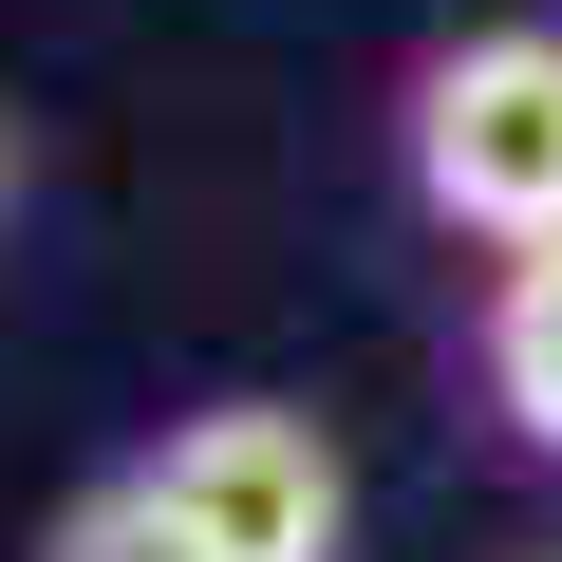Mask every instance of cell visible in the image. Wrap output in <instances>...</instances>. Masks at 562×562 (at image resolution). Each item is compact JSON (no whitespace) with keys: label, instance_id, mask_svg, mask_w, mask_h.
Segmentation results:
<instances>
[{"label":"cell","instance_id":"6da1fadb","mask_svg":"<svg viewBox=\"0 0 562 562\" xmlns=\"http://www.w3.org/2000/svg\"><path fill=\"white\" fill-rule=\"evenodd\" d=\"M394 169L450 244H562V20H450L394 76Z\"/></svg>","mask_w":562,"mask_h":562},{"label":"cell","instance_id":"7a4b0ae2","mask_svg":"<svg viewBox=\"0 0 562 562\" xmlns=\"http://www.w3.org/2000/svg\"><path fill=\"white\" fill-rule=\"evenodd\" d=\"M132 487L169 506L188 562H357V450L301 413V394H188Z\"/></svg>","mask_w":562,"mask_h":562},{"label":"cell","instance_id":"3957f363","mask_svg":"<svg viewBox=\"0 0 562 562\" xmlns=\"http://www.w3.org/2000/svg\"><path fill=\"white\" fill-rule=\"evenodd\" d=\"M469 375H487V431L562 469V244H487V319H469Z\"/></svg>","mask_w":562,"mask_h":562},{"label":"cell","instance_id":"277c9868","mask_svg":"<svg viewBox=\"0 0 562 562\" xmlns=\"http://www.w3.org/2000/svg\"><path fill=\"white\" fill-rule=\"evenodd\" d=\"M38 562H188V543H169V506H150L132 450H113V469H76V487L38 506Z\"/></svg>","mask_w":562,"mask_h":562},{"label":"cell","instance_id":"5b68a950","mask_svg":"<svg viewBox=\"0 0 562 562\" xmlns=\"http://www.w3.org/2000/svg\"><path fill=\"white\" fill-rule=\"evenodd\" d=\"M20 188H38V150H20V94H0V225H20Z\"/></svg>","mask_w":562,"mask_h":562},{"label":"cell","instance_id":"8992f818","mask_svg":"<svg viewBox=\"0 0 562 562\" xmlns=\"http://www.w3.org/2000/svg\"><path fill=\"white\" fill-rule=\"evenodd\" d=\"M525 562H562V543H525Z\"/></svg>","mask_w":562,"mask_h":562}]
</instances>
